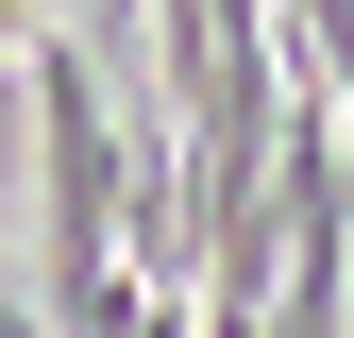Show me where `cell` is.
<instances>
[{
    "mask_svg": "<svg viewBox=\"0 0 354 338\" xmlns=\"http://www.w3.org/2000/svg\"><path fill=\"white\" fill-rule=\"evenodd\" d=\"M34 321L51 338H102L136 305V271H118V186H136V102H118V68L84 51L68 17H34Z\"/></svg>",
    "mask_w": 354,
    "mask_h": 338,
    "instance_id": "obj_1",
    "label": "cell"
}]
</instances>
